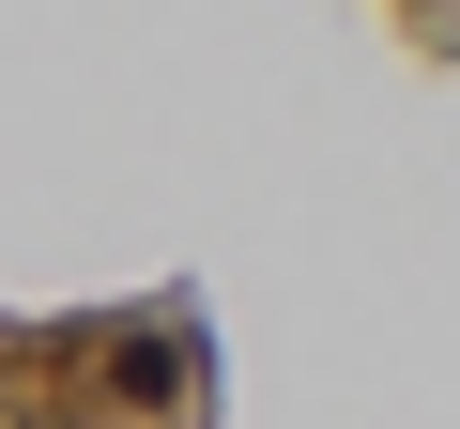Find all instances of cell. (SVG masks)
I'll use <instances>...</instances> for the list:
<instances>
[{"label":"cell","mask_w":460,"mask_h":429,"mask_svg":"<svg viewBox=\"0 0 460 429\" xmlns=\"http://www.w3.org/2000/svg\"><path fill=\"white\" fill-rule=\"evenodd\" d=\"M77 353H108V414H184V398H199V322H184V307L93 322Z\"/></svg>","instance_id":"obj_1"}]
</instances>
